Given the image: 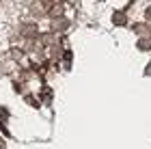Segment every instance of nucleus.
Masks as SVG:
<instances>
[{
	"label": "nucleus",
	"mask_w": 151,
	"mask_h": 149,
	"mask_svg": "<svg viewBox=\"0 0 151 149\" xmlns=\"http://www.w3.org/2000/svg\"><path fill=\"white\" fill-rule=\"evenodd\" d=\"M125 22V15H123V13H116L114 15V24H123Z\"/></svg>",
	"instance_id": "1"
}]
</instances>
